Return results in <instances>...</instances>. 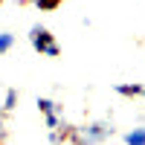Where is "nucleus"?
Returning a JSON list of instances; mask_svg holds the SVG:
<instances>
[{
	"instance_id": "obj_4",
	"label": "nucleus",
	"mask_w": 145,
	"mask_h": 145,
	"mask_svg": "<svg viewBox=\"0 0 145 145\" xmlns=\"http://www.w3.org/2000/svg\"><path fill=\"white\" fill-rule=\"evenodd\" d=\"M12 44H15V35L12 32H0V55H6L12 50Z\"/></svg>"
},
{
	"instance_id": "obj_1",
	"label": "nucleus",
	"mask_w": 145,
	"mask_h": 145,
	"mask_svg": "<svg viewBox=\"0 0 145 145\" xmlns=\"http://www.w3.org/2000/svg\"><path fill=\"white\" fill-rule=\"evenodd\" d=\"M29 41H32V46H35L41 55H50V58H55V55H58V44L52 41L50 29H44V26H32Z\"/></svg>"
},
{
	"instance_id": "obj_7",
	"label": "nucleus",
	"mask_w": 145,
	"mask_h": 145,
	"mask_svg": "<svg viewBox=\"0 0 145 145\" xmlns=\"http://www.w3.org/2000/svg\"><path fill=\"white\" fill-rule=\"evenodd\" d=\"M6 139V125H3V116H0V142Z\"/></svg>"
},
{
	"instance_id": "obj_6",
	"label": "nucleus",
	"mask_w": 145,
	"mask_h": 145,
	"mask_svg": "<svg viewBox=\"0 0 145 145\" xmlns=\"http://www.w3.org/2000/svg\"><path fill=\"white\" fill-rule=\"evenodd\" d=\"M15 99H18V93L9 90V93H6V105H3V110H12V107H15Z\"/></svg>"
},
{
	"instance_id": "obj_5",
	"label": "nucleus",
	"mask_w": 145,
	"mask_h": 145,
	"mask_svg": "<svg viewBox=\"0 0 145 145\" xmlns=\"http://www.w3.org/2000/svg\"><path fill=\"white\" fill-rule=\"evenodd\" d=\"M32 3L38 6V9H44V12H50V9H55L58 3H61V0H32Z\"/></svg>"
},
{
	"instance_id": "obj_8",
	"label": "nucleus",
	"mask_w": 145,
	"mask_h": 145,
	"mask_svg": "<svg viewBox=\"0 0 145 145\" xmlns=\"http://www.w3.org/2000/svg\"><path fill=\"white\" fill-rule=\"evenodd\" d=\"M0 3H3V0H0Z\"/></svg>"
},
{
	"instance_id": "obj_2",
	"label": "nucleus",
	"mask_w": 145,
	"mask_h": 145,
	"mask_svg": "<svg viewBox=\"0 0 145 145\" xmlns=\"http://www.w3.org/2000/svg\"><path fill=\"white\" fill-rule=\"evenodd\" d=\"M38 110L46 116V128H58V122H61V107H58L55 102H50V99H38Z\"/></svg>"
},
{
	"instance_id": "obj_3",
	"label": "nucleus",
	"mask_w": 145,
	"mask_h": 145,
	"mask_svg": "<svg viewBox=\"0 0 145 145\" xmlns=\"http://www.w3.org/2000/svg\"><path fill=\"white\" fill-rule=\"evenodd\" d=\"M125 142L128 145H145V128H137L131 134H125Z\"/></svg>"
}]
</instances>
